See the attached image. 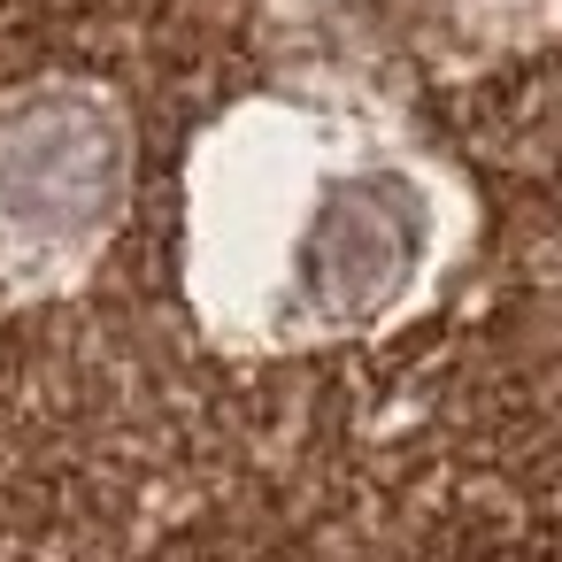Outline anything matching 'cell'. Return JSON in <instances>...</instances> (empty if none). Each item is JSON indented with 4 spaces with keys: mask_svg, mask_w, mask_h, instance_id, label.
<instances>
[{
    "mask_svg": "<svg viewBox=\"0 0 562 562\" xmlns=\"http://www.w3.org/2000/svg\"><path fill=\"white\" fill-rule=\"evenodd\" d=\"M431 201L408 170H339L301 209L293 255H285V308L301 324H362L385 301H401L424 270Z\"/></svg>",
    "mask_w": 562,
    "mask_h": 562,
    "instance_id": "1",
    "label": "cell"
},
{
    "mask_svg": "<svg viewBox=\"0 0 562 562\" xmlns=\"http://www.w3.org/2000/svg\"><path fill=\"white\" fill-rule=\"evenodd\" d=\"M0 170L32 178V186H0V224L32 232L40 247L47 239H86L109 216V170H116L109 132L55 116V101L0 124Z\"/></svg>",
    "mask_w": 562,
    "mask_h": 562,
    "instance_id": "2",
    "label": "cell"
}]
</instances>
